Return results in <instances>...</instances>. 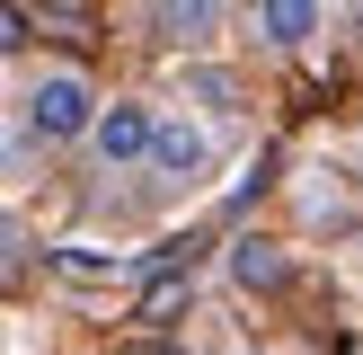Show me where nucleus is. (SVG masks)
<instances>
[{
    "instance_id": "obj_1",
    "label": "nucleus",
    "mask_w": 363,
    "mask_h": 355,
    "mask_svg": "<svg viewBox=\"0 0 363 355\" xmlns=\"http://www.w3.org/2000/svg\"><path fill=\"white\" fill-rule=\"evenodd\" d=\"M106 116V98L89 89V71H35L27 89H18V124H27L35 142H89Z\"/></svg>"
},
{
    "instance_id": "obj_8",
    "label": "nucleus",
    "mask_w": 363,
    "mask_h": 355,
    "mask_svg": "<svg viewBox=\"0 0 363 355\" xmlns=\"http://www.w3.org/2000/svg\"><path fill=\"white\" fill-rule=\"evenodd\" d=\"M124 355H195V346H124Z\"/></svg>"
},
{
    "instance_id": "obj_7",
    "label": "nucleus",
    "mask_w": 363,
    "mask_h": 355,
    "mask_svg": "<svg viewBox=\"0 0 363 355\" xmlns=\"http://www.w3.org/2000/svg\"><path fill=\"white\" fill-rule=\"evenodd\" d=\"M186 302H195V284H186V275H160L151 293H142V320H169V311H186Z\"/></svg>"
},
{
    "instance_id": "obj_3",
    "label": "nucleus",
    "mask_w": 363,
    "mask_h": 355,
    "mask_svg": "<svg viewBox=\"0 0 363 355\" xmlns=\"http://www.w3.org/2000/svg\"><path fill=\"white\" fill-rule=\"evenodd\" d=\"M213 169V133L195 116H160V142H151V178L160 187H186V178Z\"/></svg>"
},
{
    "instance_id": "obj_5",
    "label": "nucleus",
    "mask_w": 363,
    "mask_h": 355,
    "mask_svg": "<svg viewBox=\"0 0 363 355\" xmlns=\"http://www.w3.org/2000/svg\"><path fill=\"white\" fill-rule=\"evenodd\" d=\"M284 275H293V258H284L275 240H257V231H240V240H230V284H248V293H275Z\"/></svg>"
},
{
    "instance_id": "obj_2",
    "label": "nucleus",
    "mask_w": 363,
    "mask_h": 355,
    "mask_svg": "<svg viewBox=\"0 0 363 355\" xmlns=\"http://www.w3.org/2000/svg\"><path fill=\"white\" fill-rule=\"evenodd\" d=\"M151 142H160V106H142V98H106L98 133H89V160H98L106 178H124V169H151Z\"/></svg>"
},
{
    "instance_id": "obj_6",
    "label": "nucleus",
    "mask_w": 363,
    "mask_h": 355,
    "mask_svg": "<svg viewBox=\"0 0 363 355\" xmlns=\"http://www.w3.org/2000/svg\"><path fill=\"white\" fill-rule=\"evenodd\" d=\"M151 27L169 36V45H204V36L222 27V0H151Z\"/></svg>"
},
{
    "instance_id": "obj_4",
    "label": "nucleus",
    "mask_w": 363,
    "mask_h": 355,
    "mask_svg": "<svg viewBox=\"0 0 363 355\" xmlns=\"http://www.w3.org/2000/svg\"><path fill=\"white\" fill-rule=\"evenodd\" d=\"M319 0H248V27H257V45H275V53H301L319 36Z\"/></svg>"
}]
</instances>
